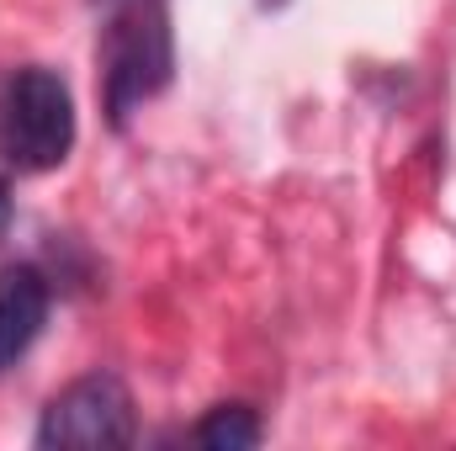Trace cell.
I'll return each instance as SVG.
<instances>
[{
  "mask_svg": "<svg viewBox=\"0 0 456 451\" xmlns=\"http://www.w3.org/2000/svg\"><path fill=\"white\" fill-rule=\"evenodd\" d=\"M75 133H80L75 96L53 70L21 64L0 86V154L11 170H21V176L59 170L75 149Z\"/></svg>",
  "mask_w": 456,
  "mask_h": 451,
  "instance_id": "cell-1",
  "label": "cell"
},
{
  "mask_svg": "<svg viewBox=\"0 0 456 451\" xmlns=\"http://www.w3.org/2000/svg\"><path fill=\"white\" fill-rule=\"evenodd\" d=\"M102 80H107L112 122H127V112H138L154 91H165V80H170V11H165V0L107 5Z\"/></svg>",
  "mask_w": 456,
  "mask_h": 451,
  "instance_id": "cell-2",
  "label": "cell"
},
{
  "mask_svg": "<svg viewBox=\"0 0 456 451\" xmlns=\"http://www.w3.org/2000/svg\"><path fill=\"white\" fill-rule=\"evenodd\" d=\"M133 393L117 372H86L48 398L37 420V447H133Z\"/></svg>",
  "mask_w": 456,
  "mask_h": 451,
  "instance_id": "cell-3",
  "label": "cell"
},
{
  "mask_svg": "<svg viewBox=\"0 0 456 451\" xmlns=\"http://www.w3.org/2000/svg\"><path fill=\"white\" fill-rule=\"evenodd\" d=\"M43 319H48V282L32 266L0 271V372L32 350V340L43 335Z\"/></svg>",
  "mask_w": 456,
  "mask_h": 451,
  "instance_id": "cell-4",
  "label": "cell"
},
{
  "mask_svg": "<svg viewBox=\"0 0 456 451\" xmlns=\"http://www.w3.org/2000/svg\"><path fill=\"white\" fill-rule=\"evenodd\" d=\"M255 441H260V420L244 404H224L197 425V447L208 451H249Z\"/></svg>",
  "mask_w": 456,
  "mask_h": 451,
  "instance_id": "cell-5",
  "label": "cell"
},
{
  "mask_svg": "<svg viewBox=\"0 0 456 451\" xmlns=\"http://www.w3.org/2000/svg\"><path fill=\"white\" fill-rule=\"evenodd\" d=\"M5 218H11V197H5V181H0V228H5Z\"/></svg>",
  "mask_w": 456,
  "mask_h": 451,
  "instance_id": "cell-6",
  "label": "cell"
},
{
  "mask_svg": "<svg viewBox=\"0 0 456 451\" xmlns=\"http://www.w3.org/2000/svg\"><path fill=\"white\" fill-rule=\"evenodd\" d=\"M102 5H122V0H102Z\"/></svg>",
  "mask_w": 456,
  "mask_h": 451,
  "instance_id": "cell-7",
  "label": "cell"
}]
</instances>
